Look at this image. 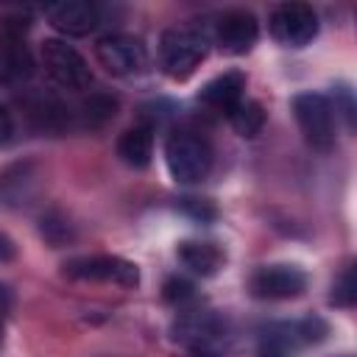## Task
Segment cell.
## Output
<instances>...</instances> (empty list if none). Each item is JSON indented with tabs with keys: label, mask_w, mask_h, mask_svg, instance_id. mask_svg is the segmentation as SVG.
Listing matches in <instances>:
<instances>
[{
	"label": "cell",
	"mask_w": 357,
	"mask_h": 357,
	"mask_svg": "<svg viewBox=\"0 0 357 357\" xmlns=\"http://www.w3.org/2000/svg\"><path fill=\"white\" fill-rule=\"evenodd\" d=\"M209 53V33L198 25L167 28L159 39V64L173 81H184Z\"/></svg>",
	"instance_id": "obj_1"
},
{
	"label": "cell",
	"mask_w": 357,
	"mask_h": 357,
	"mask_svg": "<svg viewBox=\"0 0 357 357\" xmlns=\"http://www.w3.org/2000/svg\"><path fill=\"white\" fill-rule=\"evenodd\" d=\"M290 106L304 142L321 153L332 151L337 137V109L332 106V100L321 92H298Z\"/></svg>",
	"instance_id": "obj_2"
},
{
	"label": "cell",
	"mask_w": 357,
	"mask_h": 357,
	"mask_svg": "<svg viewBox=\"0 0 357 357\" xmlns=\"http://www.w3.org/2000/svg\"><path fill=\"white\" fill-rule=\"evenodd\" d=\"M165 165L178 184L204 181L212 170V148L195 131H173L165 142Z\"/></svg>",
	"instance_id": "obj_3"
},
{
	"label": "cell",
	"mask_w": 357,
	"mask_h": 357,
	"mask_svg": "<svg viewBox=\"0 0 357 357\" xmlns=\"http://www.w3.org/2000/svg\"><path fill=\"white\" fill-rule=\"evenodd\" d=\"M39 56H42V67L53 84H59L67 92L89 89L92 70L86 64V59L73 45H67L64 39H45L39 47Z\"/></svg>",
	"instance_id": "obj_4"
},
{
	"label": "cell",
	"mask_w": 357,
	"mask_h": 357,
	"mask_svg": "<svg viewBox=\"0 0 357 357\" xmlns=\"http://www.w3.org/2000/svg\"><path fill=\"white\" fill-rule=\"evenodd\" d=\"M61 268H64V276L81 279V282H106V284H120V287L139 284V268L131 259L112 257V254L73 257Z\"/></svg>",
	"instance_id": "obj_5"
},
{
	"label": "cell",
	"mask_w": 357,
	"mask_h": 357,
	"mask_svg": "<svg viewBox=\"0 0 357 357\" xmlns=\"http://www.w3.org/2000/svg\"><path fill=\"white\" fill-rule=\"evenodd\" d=\"M310 279L298 265H287V262H276V265H262L251 273L248 279V290L257 298H268V301H287V298H298L304 296Z\"/></svg>",
	"instance_id": "obj_6"
},
{
	"label": "cell",
	"mask_w": 357,
	"mask_h": 357,
	"mask_svg": "<svg viewBox=\"0 0 357 357\" xmlns=\"http://www.w3.org/2000/svg\"><path fill=\"white\" fill-rule=\"evenodd\" d=\"M95 56L100 67L112 75H137L148 67V47L139 36L131 33H109L95 45Z\"/></svg>",
	"instance_id": "obj_7"
},
{
	"label": "cell",
	"mask_w": 357,
	"mask_h": 357,
	"mask_svg": "<svg viewBox=\"0 0 357 357\" xmlns=\"http://www.w3.org/2000/svg\"><path fill=\"white\" fill-rule=\"evenodd\" d=\"M271 33L284 47H304L318 36V14L307 3H282L271 14Z\"/></svg>",
	"instance_id": "obj_8"
},
{
	"label": "cell",
	"mask_w": 357,
	"mask_h": 357,
	"mask_svg": "<svg viewBox=\"0 0 357 357\" xmlns=\"http://www.w3.org/2000/svg\"><path fill=\"white\" fill-rule=\"evenodd\" d=\"M257 36H259V22L245 8H231V11L220 14V20L215 25V45L229 56L248 53L257 45Z\"/></svg>",
	"instance_id": "obj_9"
},
{
	"label": "cell",
	"mask_w": 357,
	"mask_h": 357,
	"mask_svg": "<svg viewBox=\"0 0 357 357\" xmlns=\"http://www.w3.org/2000/svg\"><path fill=\"white\" fill-rule=\"evenodd\" d=\"M47 22L64 36H86L100 22V11L89 0H67L45 8Z\"/></svg>",
	"instance_id": "obj_10"
},
{
	"label": "cell",
	"mask_w": 357,
	"mask_h": 357,
	"mask_svg": "<svg viewBox=\"0 0 357 357\" xmlns=\"http://www.w3.org/2000/svg\"><path fill=\"white\" fill-rule=\"evenodd\" d=\"M25 114L33 123V128L45 131V134H64L73 126V112L64 106V100H59L56 95H47V92L28 95Z\"/></svg>",
	"instance_id": "obj_11"
},
{
	"label": "cell",
	"mask_w": 357,
	"mask_h": 357,
	"mask_svg": "<svg viewBox=\"0 0 357 357\" xmlns=\"http://www.w3.org/2000/svg\"><path fill=\"white\" fill-rule=\"evenodd\" d=\"M245 75L237 73V70H229L223 75H215L212 81L204 84V89L198 92V100L204 106H209L212 112H220V114H229L245 95Z\"/></svg>",
	"instance_id": "obj_12"
},
{
	"label": "cell",
	"mask_w": 357,
	"mask_h": 357,
	"mask_svg": "<svg viewBox=\"0 0 357 357\" xmlns=\"http://www.w3.org/2000/svg\"><path fill=\"white\" fill-rule=\"evenodd\" d=\"M223 332V324L215 312H181L173 324V340L187 343L192 349H206L218 335Z\"/></svg>",
	"instance_id": "obj_13"
},
{
	"label": "cell",
	"mask_w": 357,
	"mask_h": 357,
	"mask_svg": "<svg viewBox=\"0 0 357 357\" xmlns=\"http://www.w3.org/2000/svg\"><path fill=\"white\" fill-rule=\"evenodd\" d=\"M117 156L128 167H137V170L148 167L151 156H153V126L151 123H137V126L126 128L117 139Z\"/></svg>",
	"instance_id": "obj_14"
},
{
	"label": "cell",
	"mask_w": 357,
	"mask_h": 357,
	"mask_svg": "<svg viewBox=\"0 0 357 357\" xmlns=\"http://www.w3.org/2000/svg\"><path fill=\"white\" fill-rule=\"evenodd\" d=\"M33 56L28 53V47L17 39L8 36L0 45V86H17L25 84L33 75Z\"/></svg>",
	"instance_id": "obj_15"
},
{
	"label": "cell",
	"mask_w": 357,
	"mask_h": 357,
	"mask_svg": "<svg viewBox=\"0 0 357 357\" xmlns=\"http://www.w3.org/2000/svg\"><path fill=\"white\" fill-rule=\"evenodd\" d=\"M178 262L192 271L195 276H215L220 268H223V251L215 245V243H206V240H181L178 248Z\"/></svg>",
	"instance_id": "obj_16"
},
{
	"label": "cell",
	"mask_w": 357,
	"mask_h": 357,
	"mask_svg": "<svg viewBox=\"0 0 357 357\" xmlns=\"http://www.w3.org/2000/svg\"><path fill=\"white\" fill-rule=\"evenodd\" d=\"M229 123H231V128L240 134V137H257L259 131H262V126H265V109L257 103V100H240L229 114Z\"/></svg>",
	"instance_id": "obj_17"
},
{
	"label": "cell",
	"mask_w": 357,
	"mask_h": 357,
	"mask_svg": "<svg viewBox=\"0 0 357 357\" xmlns=\"http://www.w3.org/2000/svg\"><path fill=\"white\" fill-rule=\"evenodd\" d=\"M117 112V100L112 95H89L84 103H81V123L89 126V128H100L103 123H109Z\"/></svg>",
	"instance_id": "obj_18"
},
{
	"label": "cell",
	"mask_w": 357,
	"mask_h": 357,
	"mask_svg": "<svg viewBox=\"0 0 357 357\" xmlns=\"http://www.w3.org/2000/svg\"><path fill=\"white\" fill-rule=\"evenodd\" d=\"M39 231H42V237L53 245V248H59V245H64L70 237H73V231H70V223H67V218H61L59 212H47V215H42V223H39Z\"/></svg>",
	"instance_id": "obj_19"
},
{
	"label": "cell",
	"mask_w": 357,
	"mask_h": 357,
	"mask_svg": "<svg viewBox=\"0 0 357 357\" xmlns=\"http://www.w3.org/2000/svg\"><path fill=\"white\" fill-rule=\"evenodd\" d=\"M329 301L335 307H351L357 301V279H354V265H349L332 284V296Z\"/></svg>",
	"instance_id": "obj_20"
},
{
	"label": "cell",
	"mask_w": 357,
	"mask_h": 357,
	"mask_svg": "<svg viewBox=\"0 0 357 357\" xmlns=\"http://www.w3.org/2000/svg\"><path fill=\"white\" fill-rule=\"evenodd\" d=\"M162 296H165V301H170V304L181 307V304H187V301H192V298H195V287H192L187 279L173 276V279H167V282H165Z\"/></svg>",
	"instance_id": "obj_21"
},
{
	"label": "cell",
	"mask_w": 357,
	"mask_h": 357,
	"mask_svg": "<svg viewBox=\"0 0 357 357\" xmlns=\"http://www.w3.org/2000/svg\"><path fill=\"white\" fill-rule=\"evenodd\" d=\"M181 209L187 215H192L195 220H212L215 218V206L209 201H201V198H181Z\"/></svg>",
	"instance_id": "obj_22"
},
{
	"label": "cell",
	"mask_w": 357,
	"mask_h": 357,
	"mask_svg": "<svg viewBox=\"0 0 357 357\" xmlns=\"http://www.w3.org/2000/svg\"><path fill=\"white\" fill-rule=\"evenodd\" d=\"M257 357H293V349H287L284 343H279V340L262 335L259 349H257Z\"/></svg>",
	"instance_id": "obj_23"
},
{
	"label": "cell",
	"mask_w": 357,
	"mask_h": 357,
	"mask_svg": "<svg viewBox=\"0 0 357 357\" xmlns=\"http://www.w3.org/2000/svg\"><path fill=\"white\" fill-rule=\"evenodd\" d=\"M11 137H14V117H11V112L0 103V148L8 145Z\"/></svg>",
	"instance_id": "obj_24"
},
{
	"label": "cell",
	"mask_w": 357,
	"mask_h": 357,
	"mask_svg": "<svg viewBox=\"0 0 357 357\" xmlns=\"http://www.w3.org/2000/svg\"><path fill=\"white\" fill-rule=\"evenodd\" d=\"M8 307H11V293L6 284H0V337H3V318H6Z\"/></svg>",
	"instance_id": "obj_25"
},
{
	"label": "cell",
	"mask_w": 357,
	"mask_h": 357,
	"mask_svg": "<svg viewBox=\"0 0 357 357\" xmlns=\"http://www.w3.org/2000/svg\"><path fill=\"white\" fill-rule=\"evenodd\" d=\"M14 257V243L0 231V259H11Z\"/></svg>",
	"instance_id": "obj_26"
},
{
	"label": "cell",
	"mask_w": 357,
	"mask_h": 357,
	"mask_svg": "<svg viewBox=\"0 0 357 357\" xmlns=\"http://www.w3.org/2000/svg\"><path fill=\"white\" fill-rule=\"evenodd\" d=\"M192 357H218L215 351H209V349H195L192 351Z\"/></svg>",
	"instance_id": "obj_27"
},
{
	"label": "cell",
	"mask_w": 357,
	"mask_h": 357,
	"mask_svg": "<svg viewBox=\"0 0 357 357\" xmlns=\"http://www.w3.org/2000/svg\"><path fill=\"white\" fill-rule=\"evenodd\" d=\"M346 357H349V354H346Z\"/></svg>",
	"instance_id": "obj_28"
}]
</instances>
